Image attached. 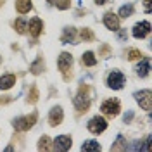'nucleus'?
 Instances as JSON below:
<instances>
[{
    "instance_id": "f257e3e1",
    "label": "nucleus",
    "mask_w": 152,
    "mask_h": 152,
    "mask_svg": "<svg viewBox=\"0 0 152 152\" xmlns=\"http://www.w3.org/2000/svg\"><path fill=\"white\" fill-rule=\"evenodd\" d=\"M123 85H124V75L123 73H119V71L109 73V76H107V86H109V88H113V90H121Z\"/></svg>"
},
{
    "instance_id": "f03ea898",
    "label": "nucleus",
    "mask_w": 152,
    "mask_h": 152,
    "mask_svg": "<svg viewBox=\"0 0 152 152\" xmlns=\"http://www.w3.org/2000/svg\"><path fill=\"white\" fill-rule=\"evenodd\" d=\"M105 128H107V121H105L104 118H100V116H95V118H92L88 121V132L90 133L99 135V133L105 132Z\"/></svg>"
},
{
    "instance_id": "7ed1b4c3",
    "label": "nucleus",
    "mask_w": 152,
    "mask_h": 152,
    "mask_svg": "<svg viewBox=\"0 0 152 152\" xmlns=\"http://www.w3.org/2000/svg\"><path fill=\"white\" fill-rule=\"evenodd\" d=\"M37 123V114H31V116H24V118H19L14 121V126L19 132H26L29 128H33V124Z\"/></svg>"
},
{
    "instance_id": "20e7f679",
    "label": "nucleus",
    "mask_w": 152,
    "mask_h": 152,
    "mask_svg": "<svg viewBox=\"0 0 152 152\" xmlns=\"http://www.w3.org/2000/svg\"><path fill=\"white\" fill-rule=\"evenodd\" d=\"M135 97H137V102L140 104L142 109H145V111H151L152 109V94H151V90H142V92L135 94Z\"/></svg>"
},
{
    "instance_id": "39448f33",
    "label": "nucleus",
    "mask_w": 152,
    "mask_h": 152,
    "mask_svg": "<svg viewBox=\"0 0 152 152\" xmlns=\"http://www.w3.org/2000/svg\"><path fill=\"white\" fill-rule=\"evenodd\" d=\"M102 113L105 116H118L119 114V100L118 99H109V100H105L104 104H102Z\"/></svg>"
},
{
    "instance_id": "423d86ee",
    "label": "nucleus",
    "mask_w": 152,
    "mask_h": 152,
    "mask_svg": "<svg viewBox=\"0 0 152 152\" xmlns=\"http://www.w3.org/2000/svg\"><path fill=\"white\" fill-rule=\"evenodd\" d=\"M151 33V23L149 21H142V23H137L133 26V37L135 38H145Z\"/></svg>"
},
{
    "instance_id": "0eeeda50",
    "label": "nucleus",
    "mask_w": 152,
    "mask_h": 152,
    "mask_svg": "<svg viewBox=\"0 0 152 152\" xmlns=\"http://www.w3.org/2000/svg\"><path fill=\"white\" fill-rule=\"evenodd\" d=\"M104 24L107 29L118 31L119 29V16H116L114 12H105L104 14Z\"/></svg>"
},
{
    "instance_id": "6e6552de",
    "label": "nucleus",
    "mask_w": 152,
    "mask_h": 152,
    "mask_svg": "<svg viewBox=\"0 0 152 152\" xmlns=\"http://www.w3.org/2000/svg\"><path fill=\"white\" fill-rule=\"evenodd\" d=\"M71 145H73V140L67 135H61V137H57L54 140V149L56 151H67Z\"/></svg>"
},
{
    "instance_id": "1a4fd4ad",
    "label": "nucleus",
    "mask_w": 152,
    "mask_h": 152,
    "mask_svg": "<svg viewBox=\"0 0 152 152\" xmlns=\"http://www.w3.org/2000/svg\"><path fill=\"white\" fill-rule=\"evenodd\" d=\"M57 66H59V69H61V71H67L69 67L73 66V57H71V54L62 52V54H61V57H59V61H57Z\"/></svg>"
},
{
    "instance_id": "9d476101",
    "label": "nucleus",
    "mask_w": 152,
    "mask_h": 152,
    "mask_svg": "<svg viewBox=\"0 0 152 152\" xmlns=\"http://www.w3.org/2000/svg\"><path fill=\"white\" fill-rule=\"evenodd\" d=\"M62 107H54L52 111H50V116H48V123H50V126H57V124H61V121H62Z\"/></svg>"
},
{
    "instance_id": "9b49d317",
    "label": "nucleus",
    "mask_w": 152,
    "mask_h": 152,
    "mask_svg": "<svg viewBox=\"0 0 152 152\" xmlns=\"http://www.w3.org/2000/svg\"><path fill=\"white\" fill-rule=\"evenodd\" d=\"M75 105H76V109H78V111H86V109H88V105H90L88 99H86V95H83V86H81L80 94L76 95V99H75Z\"/></svg>"
},
{
    "instance_id": "f8f14e48",
    "label": "nucleus",
    "mask_w": 152,
    "mask_h": 152,
    "mask_svg": "<svg viewBox=\"0 0 152 152\" xmlns=\"http://www.w3.org/2000/svg\"><path fill=\"white\" fill-rule=\"evenodd\" d=\"M16 85V76L14 75H4L0 78V90H9Z\"/></svg>"
},
{
    "instance_id": "ddd939ff",
    "label": "nucleus",
    "mask_w": 152,
    "mask_h": 152,
    "mask_svg": "<svg viewBox=\"0 0 152 152\" xmlns=\"http://www.w3.org/2000/svg\"><path fill=\"white\" fill-rule=\"evenodd\" d=\"M42 29H43V23L38 18L31 19V23H29V33H31L33 37H38V35L42 33Z\"/></svg>"
},
{
    "instance_id": "4468645a",
    "label": "nucleus",
    "mask_w": 152,
    "mask_h": 152,
    "mask_svg": "<svg viewBox=\"0 0 152 152\" xmlns=\"http://www.w3.org/2000/svg\"><path fill=\"white\" fill-rule=\"evenodd\" d=\"M31 7H33L31 0H16V9H18L19 14H26V12H29Z\"/></svg>"
},
{
    "instance_id": "2eb2a0df",
    "label": "nucleus",
    "mask_w": 152,
    "mask_h": 152,
    "mask_svg": "<svg viewBox=\"0 0 152 152\" xmlns=\"http://www.w3.org/2000/svg\"><path fill=\"white\" fill-rule=\"evenodd\" d=\"M149 71H151V64H149V61H147V59H142L140 64L137 66V75L140 76V78H145V76L149 75Z\"/></svg>"
},
{
    "instance_id": "dca6fc26",
    "label": "nucleus",
    "mask_w": 152,
    "mask_h": 152,
    "mask_svg": "<svg viewBox=\"0 0 152 152\" xmlns=\"http://www.w3.org/2000/svg\"><path fill=\"white\" fill-rule=\"evenodd\" d=\"M81 61H83L85 66H95V64H97V57H95L94 52H85Z\"/></svg>"
},
{
    "instance_id": "f3484780",
    "label": "nucleus",
    "mask_w": 152,
    "mask_h": 152,
    "mask_svg": "<svg viewBox=\"0 0 152 152\" xmlns=\"http://www.w3.org/2000/svg\"><path fill=\"white\" fill-rule=\"evenodd\" d=\"M81 151H100V143L97 140H86L81 145Z\"/></svg>"
},
{
    "instance_id": "a211bd4d",
    "label": "nucleus",
    "mask_w": 152,
    "mask_h": 152,
    "mask_svg": "<svg viewBox=\"0 0 152 152\" xmlns=\"http://www.w3.org/2000/svg\"><path fill=\"white\" fill-rule=\"evenodd\" d=\"M75 35H76L75 28H66L64 29V35H62V43H69V42H73Z\"/></svg>"
},
{
    "instance_id": "6ab92c4d",
    "label": "nucleus",
    "mask_w": 152,
    "mask_h": 152,
    "mask_svg": "<svg viewBox=\"0 0 152 152\" xmlns=\"http://www.w3.org/2000/svg\"><path fill=\"white\" fill-rule=\"evenodd\" d=\"M133 14V5L132 4H128V5H123V7H121V9H119V18H130V16H132Z\"/></svg>"
},
{
    "instance_id": "aec40b11",
    "label": "nucleus",
    "mask_w": 152,
    "mask_h": 152,
    "mask_svg": "<svg viewBox=\"0 0 152 152\" xmlns=\"http://www.w3.org/2000/svg\"><path fill=\"white\" fill-rule=\"evenodd\" d=\"M14 28H16V31H18L19 35H23V33H24V31H26V28H28V26H26V21H24V19H16V23H14Z\"/></svg>"
},
{
    "instance_id": "412c9836",
    "label": "nucleus",
    "mask_w": 152,
    "mask_h": 152,
    "mask_svg": "<svg viewBox=\"0 0 152 152\" xmlns=\"http://www.w3.org/2000/svg\"><path fill=\"white\" fill-rule=\"evenodd\" d=\"M42 71H43V61H42V59H37V62L31 64V73H33V75H38V73H42Z\"/></svg>"
},
{
    "instance_id": "4be33fe9",
    "label": "nucleus",
    "mask_w": 152,
    "mask_h": 152,
    "mask_svg": "<svg viewBox=\"0 0 152 152\" xmlns=\"http://www.w3.org/2000/svg\"><path fill=\"white\" fill-rule=\"evenodd\" d=\"M140 57H142V52L137 50V48H132V50L128 52V59H130V61H137V59H140Z\"/></svg>"
},
{
    "instance_id": "5701e85b",
    "label": "nucleus",
    "mask_w": 152,
    "mask_h": 152,
    "mask_svg": "<svg viewBox=\"0 0 152 152\" xmlns=\"http://www.w3.org/2000/svg\"><path fill=\"white\" fill-rule=\"evenodd\" d=\"M38 149H50V145H48V137H42V138H40Z\"/></svg>"
},
{
    "instance_id": "b1692460",
    "label": "nucleus",
    "mask_w": 152,
    "mask_h": 152,
    "mask_svg": "<svg viewBox=\"0 0 152 152\" xmlns=\"http://www.w3.org/2000/svg\"><path fill=\"white\" fill-rule=\"evenodd\" d=\"M81 38H83V40H92V38H94V35H92V31H90V29H83V31H81Z\"/></svg>"
},
{
    "instance_id": "393cba45",
    "label": "nucleus",
    "mask_w": 152,
    "mask_h": 152,
    "mask_svg": "<svg viewBox=\"0 0 152 152\" xmlns=\"http://www.w3.org/2000/svg\"><path fill=\"white\" fill-rule=\"evenodd\" d=\"M57 7H59V9H67V7H69V2H67V0H57Z\"/></svg>"
},
{
    "instance_id": "a878e982",
    "label": "nucleus",
    "mask_w": 152,
    "mask_h": 152,
    "mask_svg": "<svg viewBox=\"0 0 152 152\" xmlns=\"http://www.w3.org/2000/svg\"><path fill=\"white\" fill-rule=\"evenodd\" d=\"M37 99H38V92L33 88L31 90V95H29V102H37Z\"/></svg>"
},
{
    "instance_id": "bb28decb",
    "label": "nucleus",
    "mask_w": 152,
    "mask_h": 152,
    "mask_svg": "<svg viewBox=\"0 0 152 152\" xmlns=\"http://www.w3.org/2000/svg\"><path fill=\"white\" fill-rule=\"evenodd\" d=\"M151 4H152V0H143V7H145V12H151V10H152Z\"/></svg>"
},
{
    "instance_id": "cd10ccee",
    "label": "nucleus",
    "mask_w": 152,
    "mask_h": 152,
    "mask_svg": "<svg viewBox=\"0 0 152 152\" xmlns=\"http://www.w3.org/2000/svg\"><path fill=\"white\" fill-rule=\"evenodd\" d=\"M105 2H107V0H95V4H97V5H104Z\"/></svg>"
}]
</instances>
